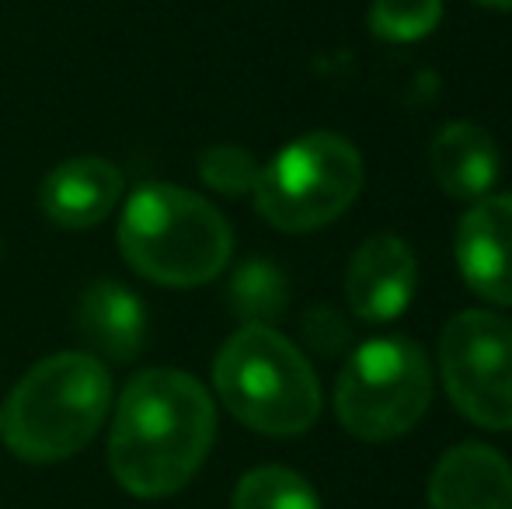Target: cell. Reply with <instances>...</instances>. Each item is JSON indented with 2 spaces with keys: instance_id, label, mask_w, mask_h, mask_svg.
Returning a JSON list of instances; mask_svg holds the SVG:
<instances>
[{
  "instance_id": "cell-1",
  "label": "cell",
  "mask_w": 512,
  "mask_h": 509,
  "mask_svg": "<svg viewBox=\"0 0 512 509\" xmlns=\"http://www.w3.org/2000/svg\"><path fill=\"white\" fill-rule=\"evenodd\" d=\"M216 440V408L185 370H143L126 384L108 436L112 478L140 499L185 489Z\"/></svg>"
},
{
  "instance_id": "cell-2",
  "label": "cell",
  "mask_w": 512,
  "mask_h": 509,
  "mask_svg": "<svg viewBox=\"0 0 512 509\" xmlns=\"http://www.w3.org/2000/svg\"><path fill=\"white\" fill-rule=\"evenodd\" d=\"M112 412V374L91 353H56L35 363L0 412V436L21 461L53 464L95 440Z\"/></svg>"
},
{
  "instance_id": "cell-3",
  "label": "cell",
  "mask_w": 512,
  "mask_h": 509,
  "mask_svg": "<svg viewBox=\"0 0 512 509\" xmlns=\"http://www.w3.org/2000/svg\"><path fill=\"white\" fill-rule=\"evenodd\" d=\"M119 248L143 279L189 290L213 283L227 269L234 234L209 199L182 185L150 182L126 199Z\"/></svg>"
},
{
  "instance_id": "cell-4",
  "label": "cell",
  "mask_w": 512,
  "mask_h": 509,
  "mask_svg": "<svg viewBox=\"0 0 512 509\" xmlns=\"http://www.w3.org/2000/svg\"><path fill=\"white\" fill-rule=\"evenodd\" d=\"M213 384L227 412L265 436H300L321 415L314 367L269 325H244L223 342Z\"/></svg>"
},
{
  "instance_id": "cell-5",
  "label": "cell",
  "mask_w": 512,
  "mask_h": 509,
  "mask_svg": "<svg viewBox=\"0 0 512 509\" xmlns=\"http://www.w3.org/2000/svg\"><path fill=\"white\" fill-rule=\"evenodd\" d=\"M363 189V157L338 133H307L262 164L255 210L283 234H307L338 220Z\"/></svg>"
},
{
  "instance_id": "cell-6",
  "label": "cell",
  "mask_w": 512,
  "mask_h": 509,
  "mask_svg": "<svg viewBox=\"0 0 512 509\" xmlns=\"http://www.w3.org/2000/svg\"><path fill=\"white\" fill-rule=\"evenodd\" d=\"M432 401V367L418 342L370 339L349 356L335 384V412L359 440H398L418 426Z\"/></svg>"
},
{
  "instance_id": "cell-7",
  "label": "cell",
  "mask_w": 512,
  "mask_h": 509,
  "mask_svg": "<svg viewBox=\"0 0 512 509\" xmlns=\"http://www.w3.org/2000/svg\"><path fill=\"white\" fill-rule=\"evenodd\" d=\"M439 374L450 401L481 429H512V321L492 311H464L446 321Z\"/></svg>"
},
{
  "instance_id": "cell-8",
  "label": "cell",
  "mask_w": 512,
  "mask_h": 509,
  "mask_svg": "<svg viewBox=\"0 0 512 509\" xmlns=\"http://www.w3.org/2000/svg\"><path fill=\"white\" fill-rule=\"evenodd\" d=\"M457 265L478 297L512 307V192L478 199L460 217Z\"/></svg>"
},
{
  "instance_id": "cell-9",
  "label": "cell",
  "mask_w": 512,
  "mask_h": 509,
  "mask_svg": "<svg viewBox=\"0 0 512 509\" xmlns=\"http://www.w3.org/2000/svg\"><path fill=\"white\" fill-rule=\"evenodd\" d=\"M415 283V252L394 234H377L352 255L345 272V300L359 321H394L415 297Z\"/></svg>"
},
{
  "instance_id": "cell-10",
  "label": "cell",
  "mask_w": 512,
  "mask_h": 509,
  "mask_svg": "<svg viewBox=\"0 0 512 509\" xmlns=\"http://www.w3.org/2000/svg\"><path fill=\"white\" fill-rule=\"evenodd\" d=\"M122 203V175L105 157H70L56 164L39 185V206L49 224L63 231H88Z\"/></svg>"
},
{
  "instance_id": "cell-11",
  "label": "cell",
  "mask_w": 512,
  "mask_h": 509,
  "mask_svg": "<svg viewBox=\"0 0 512 509\" xmlns=\"http://www.w3.org/2000/svg\"><path fill=\"white\" fill-rule=\"evenodd\" d=\"M429 509H512V468L485 443L450 447L429 478Z\"/></svg>"
},
{
  "instance_id": "cell-12",
  "label": "cell",
  "mask_w": 512,
  "mask_h": 509,
  "mask_svg": "<svg viewBox=\"0 0 512 509\" xmlns=\"http://www.w3.org/2000/svg\"><path fill=\"white\" fill-rule=\"evenodd\" d=\"M77 332L91 346V356L129 363L147 342V307L133 290L112 279H98L77 304Z\"/></svg>"
},
{
  "instance_id": "cell-13",
  "label": "cell",
  "mask_w": 512,
  "mask_h": 509,
  "mask_svg": "<svg viewBox=\"0 0 512 509\" xmlns=\"http://www.w3.org/2000/svg\"><path fill=\"white\" fill-rule=\"evenodd\" d=\"M499 147L488 129L474 123H450L429 147V168L450 199L478 203L499 182Z\"/></svg>"
},
{
  "instance_id": "cell-14",
  "label": "cell",
  "mask_w": 512,
  "mask_h": 509,
  "mask_svg": "<svg viewBox=\"0 0 512 509\" xmlns=\"http://www.w3.org/2000/svg\"><path fill=\"white\" fill-rule=\"evenodd\" d=\"M234 509H321V499L304 475L283 464H265L237 482Z\"/></svg>"
},
{
  "instance_id": "cell-15",
  "label": "cell",
  "mask_w": 512,
  "mask_h": 509,
  "mask_svg": "<svg viewBox=\"0 0 512 509\" xmlns=\"http://www.w3.org/2000/svg\"><path fill=\"white\" fill-rule=\"evenodd\" d=\"M230 304L248 325H269L290 304L283 272L272 262H258V258L244 262L234 276V286H230Z\"/></svg>"
},
{
  "instance_id": "cell-16",
  "label": "cell",
  "mask_w": 512,
  "mask_h": 509,
  "mask_svg": "<svg viewBox=\"0 0 512 509\" xmlns=\"http://www.w3.org/2000/svg\"><path fill=\"white\" fill-rule=\"evenodd\" d=\"M443 0H373L370 32L384 42H418L436 32Z\"/></svg>"
},
{
  "instance_id": "cell-17",
  "label": "cell",
  "mask_w": 512,
  "mask_h": 509,
  "mask_svg": "<svg viewBox=\"0 0 512 509\" xmlns=\"http://www.w3.org/2000/svg\"><path fill=\"white\" fill-rule=\"evenodd\" d=\"M258 171L262 164L255 154L237 143H209L199 154V178L220 196H248L258 185Z\"/></svg>"
},
{
  "instance_id": "cell-18",
  "label": "cell",
  "mask_w": 512,
  "mask_h": 509,
  "mask_svg": "<svg viewBox=\"0 0 512 509\" xmlns=\"http://www.w3.org/2000/svg\"><path fill=\"white\" fill-rule=\"evenodd\" d=\"M304 332L310 346L321 349V353H335L349 342V328L338 318L335 307H310V314L304 318Z\"/></svg>"
},
{
  "instance_id": "cell-19",
  "label": "cell",
  "mask_w": 512,
  "mask_h": 509,
  "mask_svg": "<svg viewBox=\"0 0 512 509\" xmlns=\"http://www.w3.org/2000/svg\"><path fill=\"white\" fill-rule=\"evenodd\" d=\"M481 7H495V11H512V0H474Z\"/></svg>"
}]
</instances>
